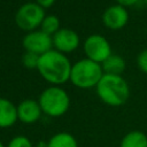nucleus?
<instances>
[{
    "instance_id": "obj_2",
    "label": "nucleus",
    "mask_w": 147,
    "mask_h": 147,
    "mask_svg": "<svg viewBox=\"0 0 147 147\" xmlns=\"http://www.w3.org/2000/svg\"><path fill=\"white\" fill-rule=\"evenodd\" d=\"M95 87L99 98L108 106H122L130 96V88L126 80L118 75L103 74Z\"/></svg>"
},
{
    "instance_id": "obj_12",
    "label": "nucleus",
    "mask_w": 147,
    "mask_h": 147,
    "mask_svg": "<svg viewBox=\"0 0 147 147\" xmlns=\"http://www.w3.org/2000/svg\"><path fill=\"white\" fill-rule=\"evenodd\" d=\"M101 67H102V70L105 74L121 76V74L125 69V61L122 56L116 55V54H111L108 59H106L101 63Z\"/></svg>"
},
{
    "instance_id": "obj_1",
    "label": "nucleus",
    "mask_w": 147,
    "mask_h": 147,
    "mask_svg": "<svg viewBox=\"0 0 147 147\" xmlns=\"http://www.w3.org/2000/svg\"><path fill=\"white\" fill-rule=\"evenodd\" d=\"M70 60L61 52L51 49L40 55L38 63V71L41 77L48 83L56 85L64 84L70 79L71 74Z\"/></svg>"
},
{
    "instance_id": "obj_13",
    "label": "nucleus",
    "mask_w": 147,
    "mask_h": 147,
    "mask_svg": "<svg viewBox=\"0 0 147 147\" xmlns=\"http://www.w3.org/2000/svg\"><path fill=\"white\" fill-rule=\"evenodd\" d=\"M119 147H147V136L142 131H130L122 138Z\"/></svg>"
},
{
    "instance_id": "obj_9",
    "label": "nucleus",
    "mask_w": 147,
    "mask_h": 147,
    "mask_svg": "<svg viewBox=\"0 0 147 147\" xmlns=\"http://www.w3.org/2000/svg\"><path fill=\"white\" fill-rule=\"evenodd\" d=\"M53 45L61 53H70L79 45L78 34L70 29H60L53 37Z\"/></svg>"
},
{
    "instance_id": "obj_4",
    "label": "nucleus",
    "mask_w": 147,
    "mask_h": 147,
    "mask_svg": "<svg viewBox=\"0 0 147 147\" xmlns=\"http://www.w3.org/2000/svg\"><path fill=\"white\" fill-rule=\"evenodd\" d=\"M38 102L42 113L51 117H60L64 115L70 107V98L68 93L55 85L44 90Z\"/></svg>"
},
{
    "instance_id": "obj_14",
    "label": "nucleus",
    "mask_w": 147,
    "mask_h": 147,
    "mask_svg": "<svg viewBox=\"0 0 147 147\" xmlns=\"http://www.w3.org/2000/svg\"><path fill=\"white\" fill-rule=\"evenodd\" d=\"M46 147H78V142L71 133L59 132L51 137Z\"/></svg>"
},
{
    "instance_id": "obj_21",
    "label": "nucleus",
    "mask_w": 147,
    "mask_h": 147,
    "mask_svg": "<svg viewBox=\"0 0 147 147\" xmlns=\"http://www.w3.org/2000/svg\"><path fill=\"white\" fill-rule=\"evenodd\" d=\"M0 147H6V146H5V145H3V144L0 141Z\"/></svg>"
},
{
    "instance_id": "obj_7",
    "label": "nucleus",
    "mask_w": 147,
    "mask_h": 147,
    "mask_svg": "<svg viewBox=\"0 0 147 147\" xmlns=\"http://www.w3.org/2000/svg\"><path fill=\"white\" fill-rule=\"evenodd\" d=\"M53 46V39L49 34L41 30H34L29 32L23 38V47L26 52H32L38 55H42L51 51Z\"/></svg>"
},
{
    "instance_id": "obj_11",
    "label": "nucleus",
    "mask_w": 147,
    "mask_h": 147,
    "mask_svg": "<svg viewBox=\"0 0 147 147\" xmlns=\"http://www.w3.org/2000/svg\"><path fill=\"white\" fill-rule=\"evenodd\" d=\"M17 121V107L8 99L0 98V129L13 126Z\"/></svg>"
},
{
    "instance_id": "obj_6",
    "label": "nucleus",
    "mask_w": 147,
    "mask_h": 147,
    "mask_svg": "<svg viewBox=\"0 0 147 147\" xmlns=\"http://www.w3.org/2000/svg\"><path fill=\"white\" fill-rule=\"evenodd\" d=\"M84 52L87 59L100 64L111 55L110 45L101 34H92L87 37L84 42Z\"/></svg>"
},
{
    "instance_id": "obj_10",
    "label": "nucleus",
    "mask_w": 147,
    "mask_h": 147,
    "mask_svg": "<svg viewBox=\"0 0 147 147\" xmlns=\"http://www.w3.org/2000/svg\"><path fill=\"white\" fill-rule=\"evenodd\" d=\"M17 107V119L24 124H33L41 116V108L38 101L32 99L23 100Z\"/></svg>"
},
{
    "instance_id": "obj_19",
    "label": "nucleus",
    "mask_w": 147,
    "mask_h": 147,
    "mask_svg": "<svg viewBox=\"0 0 147 147\" xmlns=\"http://www.w3.org/2000/svg\"><path fill=\"white\" fill-rule=\"evenodd\" d=\"M54 2H55V0H36V3H38L41 8H48V7L53 6Z\"/></svg>"
},
{
    "instance_id": "obj_20",
    "label": "nucleus",
    "mask_w": 147,
    "mask_h": 147,
    "mask_svg": "<svg viewBox=\"0 0 147 147\" xmlns=\"http://www.w3.org/2000/svg\"><path fill=\"white\" fill-rule=\"evenodd\" d=\"M137 1H138V0H117L118 5H121V6H123V7H125V6H132V5H134Z\"/></svg>"
},
{
    "instance_id": "obj_16",
    "label": "nucleus",
    "mask_w": 147,
    "mask_h": 147,
    "mask_svg": "<svg viewBox=\"0 0 147 147\" xmlns=\"http://www.w3.org/2000/svg\"><path fill=\"white\" fill-rule=\"evenodd\" d=\"M39 57H40V55L25 51V53L22 56V63L28 69H37L38 63H39Z\"/></svg>"
},
{
    "instance_id": "obj_5",
    "label": "nucleus",
    "mask_w": 147,
    "mask_h": 147,
    "mask_svg": "<svg viewBox=\"0 0 147 147\" xmlns=\"http://www.w3.org/2000/svg\"><path fill=\"white\" fill-rule=\"evenodd\" d=\"M45 16L44 8L36 2H28L17 9L15 14V22L21 30L31 32L41 25Z\"/></svg>"
},
{
    "instance_id": "obj_15",
    "label": "nucleus",
    "mask_w": 147,
    "mask_h": 147,
    "mask_svg": "<svg viewBox=\"0 0 147 147\" xmlns=\"http://www.w3.org/2000/svg\"><path fill=\"white\" fill-rule=\"evenodd\" d=\"M40 26H41V31H44L49 36L52 34L54 36L60 30V21L55 15H47L45 16Z\"/></svg>"
},
{
    "instance_id": "obj_3",
    "label": "nucleus",
    "mask_w": 147,
    "mask_h": 147,
    "mask_svg": "<svg viewBox=\"0 0 147 147\" xmlns=\"http://www.w3.org/2000/svg\"><path fill=\"white\" fill-rule=\"evenodd\" d=\"M102 76L103 70L101 64L86 57L72 64L70 80L79 88H91L98 85Z\"/></svg>"
},
{
    "instance_id": "obj_8",
    "label": "nucleus",
    "mask_w": 147,
    "mask_h": 147,
    "mask_svg": "<svg viewBox=\"0 0 147 147\" xmlns=\"http://www.w3.org/2000/svg\"><path fill=\"white\" fill-rule=\"evenodd\" d=\"M127 21L129 14L126 9L121 5H113L108 7L102 15L103 24L111 30H119L124 28Z\"/></svg>"
},
{
    "instance_id": "obj_18",
    "label": "nucleus",
    "mask_w": 147,
    "mask_h": 147,
    "mask_svg": "<svg viewBox=\"0 0 147 147\" xmlns=\"http://www.w3.org/2000/svg\"><path fill=\"white\" fill-rule=\"evenodd\" d=\"M137 63H138L139 69L147 75V49L139 53L138 59H137Z\"/></svg>"
},
{
    "instance_id": "obj_17",
    "label": "nucleus",
    "mask_w": 147,
    "mask_h": 147,
    "mask_svg": "<svg viewBox=\"0 0 147 147\" xmlns=\"http://www.w3.org/2000/svg\"><path fill=\"white\" fill-rule=\"evenodd\" d=\"M7 147H33L32 141L24 136H16L9 140Z\"/></svg>"
}]
</instances>
